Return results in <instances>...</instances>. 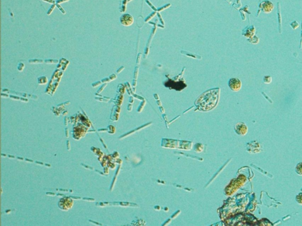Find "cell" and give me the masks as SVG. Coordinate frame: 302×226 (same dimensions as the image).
I'll return each mask as SVG.
<instances>
[{
    "mask_svg": "<svg viewBox=\"0 0 302 226\" xmlns=\"http://www.w3.org/2000/svg\"><path fill=\"white\" fill-rule=\"evenodd\" d=\"M302 163H300L297 165V167H296V172L299 174V175H302Z\"/></svg>",
    "mask_w": 302,
    "mask_h": 226,
    "instance_id": "14",
    "label": "cell"
},
{
    "mask_svg": "<svg viewBox=\"0 0 302 226\" xmlns=\"http://www.w3.org/2000/svg\"><path fill=\"white\" fill-rule=\"evenodd\" d=\"M248 41H249L250 43L253 44H257L259 42V38H258L256 35H254L250 38L248 39Z\"/></svg>",
    "mask_w": 302,
    "mask_h": 226,
    "instance_id": "8",
    "label": "cell"
},
{
    "mask_svg": "<svg viewBox=\"0 0 302 226\" xmlns=\"http://www.w3.org/2000/svg\"><path fill=\"white\" fill-rule=\"evenodd\" d=\"M129 102H131V103H132V102H134V98H133L132 97H131L130 98V100H129Z\"/></svg>",
    "mask_w": 302,
    "mask_h": 226,
    "instance_id": "30",
    "label": "cell"
},
{
    "mask_svg": "<svg viewBox=\"0 0 302 226\" xmlns=\"http://www.w3.org/2000/svg\"><path fill=\"white\" fill-rule=\"evenodd\" d=\"M260 9L266 14H269L272 11L274 8V5L269 1H264L261 2L260 5Z\"/></svg>",
    "mask_w": 302,
    "mask_h": 226,
    "instance_id": "5",
    "label": "cell"
},
{
    "mask_svg": "<svg viewBox=\"0 0 302 226\" xmlns=\"http://www.w3.org/2000/svg\"><path fill=\"white\" fill-rule=\"evenodd\" d=\"M228 86L230 89L233 91H238L240 90L242 86L241 81L237 78L230 79L228 81Z\"/></svg>",
    "mask_w": 302,
    "mask_h": 226,
    "instance_id": "2",
    "label": "cell"
},
{
    "mask_svg": "<svg viewBox=\"0 0 302 226\" xmlns=\"http://www.w3.org/2000/svg\"><path fill=\"white\" fill-rule=\"evenodd\" d=\"M62 200L64 202H63L62 201H60L58 202V207L60 208L65 210H67L68 208H71V207L73 205V202L71 200H70L67 203H66V199H62Z\"/></svg>",
    "mask_w": 302,
    "mask_h": 226,
    "instance_id": "7",
    "label": "cell"
},
{
    "mask_svg": "<svg viewBox=\"0 0 302 226\" xmlns=\"http://www.w3.org/2000/svg\"><path fill=\"white\" fill-rule=\"evenodd\" d=\"M256 28L254 25H248L246 27L242 32L243 35H244L247 38H250L253 37L255 34Z\"/></svg>",
    "mask_w": 302,
    "mask_h": 226,
    "instance_id": "6",
    "label": "cell"
},
{
    "mask_svg": "<svg viewBox=\"0 0 302 226\" xmlns=\"http://www.w3.org/2000/svg\"><path fill=\"white\" fill-rule=\"evenodd\" d=\"M204 148V146L201 144H196L194 146V150L196 152L200 153Z\"/></svg>",
    "mask_w": 302,
    "mask_h": 226,
    "instance_id": "10",
    "label": "cell"
},
{
    "mask_svg": "<svg viewBox=\"0 0 302 226\" xmlns=\"http://www.w3.org/2000/svg\"><path fill=\"white\" fill-rule=\"evenodd\" d=\"M220 93V89H211L204 92L196 100V107L199 110L202 111H208L213 110L219 102Z\"/></svg>",
    "mask_w": 302,
    "mask_h": 226,
    "instance_id": "1",
    "label": "cell"
},
{
    "mask_svg": "<svg viewBox=\"0 0 302 226\" xmlns=\"http://www.w3.org/2000/svg\"><path fill=\"white\" fill-rule=\"evenodd\" d=\"M141 55H142V54H141V53H139V54H138V55L137 60H136V64H137V65L139 64V63H140L141 58Z\"/></svg>",
    "mask_w": 302,
    "mask_h": 226,
    "instance_id": "20",
    "label": "cell"
},
{
    "mask_svg": "<svg viewBox=\"0 0 302 226\" xmlns=\"http://www.w3.org/2000/svg\"><path fill=\"white\" fill-rule=\"evenodd\" d=\"M160 110H161V112H162V113H164V111H164V108H163L162 107H160Z\"/></svg>",
    "mask_w": 302,
    "mask_h": 226,
    "instance_id": "32",
    "label": "cell"
},
{
    "mask_svg": "<svg viewBox=\"0 0 302 226\" xmlns=\"http://www.w3.org/2000/svg\"><path fill=\"white\" fill-rule=\"evenodd\" d=\"M107 84H108L107 83H105L104 84H103V85L101 86V88L99 89V90L98 91V94H99V93H101V92L103 90V89H105V87H106Z\"/></svg>",
    "mask_w": 302,
    "mask_h": 226,
    "instance_id": "19",
    "label": "cell"
},
{
    "mask_svg": "<svg viewBox=\"0 0 302 226\" xmlns=\"http://www.w3.org/2000/svg\"><path fill=\"white\" fill-rule=\"evenodd\" d=\"M138 69H139V67L137 66L135 68H134V79H137L138 78Z\"/></svg>",
    "mask_w": 302,
    "mask_h": 226,
    "instance_id": "17",
    "label": "cell"
},
{
    "mask_svg": "<svg viewBox=\"0 0 302 226\" xmlns=\"http://www.w3.org/2000/svg\"><path fill=\"white\" fill-rule=\"evenodd\" d=\"M120 21L123 25L128 27L132 25L134 19L131 15L129 14H124L120 17Z\"/></svg>",
    "mask_w": 302,
    "mask_h": 226,
    "instance_id": "4",
    "label": "cell"
},
{
    "mask_svg": "<svg viewBox=\"0 0 302 226\" xmlns=\"http://www.w3.org/2000/svg\"><path fill=\"white\" fill-rule=\"evenodd\" d=\"M136 84H137V81H136V79H134L133 81V82H132V86L134 87H136Z\"/></svg>",
    "mask_w": 302,
    "mask_h": 226,
    "instance_id": "28",
    "label": "cell"
},
{
    "mask_svg": "<svg viewBox=\"0 0 302 226\" xmlns=\"http://www.w3.org/2000/svg\"><path fill=\"white\" fill-rule=\"evenodd\" d=\"M124 69V67L123 66H122L121 67L119 68L118 70H117V73H120L122 71V70H123Z\"/></svg>",
    "mask_w": 302,
    "mask_h": 226,
    "instance_id": "25",
    "label": "cell"
},
{
    "mask_svg": "<svg viewBox=\"0 0 302 226\" xmlns=\"http://www.w3.org/2000/svg\"><path fill=\"white\" fill-rule=\"evenodd\" d=\"M157 103H158V105H159V106H160V105H161V104H161V101H159V100H158V101L157 102Z\"/></svg>",
    "mask_w": 302,
    "mask_h": 226,
    "instance_id": "31",
    "label": "cell"
},
{
    "mask_svg": "<svg viewBox=\"0 0 302 226\" xmlns=\"http://www.w3.org/2000/svg\"><path fill=\"white\" fill-rule=\"evenodd\" d=\"M234 129L235 133L240 136H245L248 132V127L244 123H238L235 125Z\"/></svg>",
    "mask_w": 302,
    "mask_h": 226,
    "instance_id": "3",
    "label": "cell"
},
{
    "mask_svg": "<svg viewBox=\"0 0 302 226\" xmlns=\"http://www.w3.org/2000/svg\"><path fill=\"white\" fill-rule=\"evenodd\" d=\"M132 108V104H129L128 107V111H131Z\"/></svg>",
    "mask_w": 302,
    "mask_h": 226,
    "instance_id": "27",
    "label": "cell"
},
{
    "mask_svg": "<svg viewBox=\"0 0 302 226\" xmlns=\"http://www.w3.org/2000/svg\"><path fill=\"white\" fill-rule=\"evenodd\" d=\"M154 97H155V98L156 100H159V96L157 95V94H154Z\"/></svg>",
    "mask_w": 302,
    "mask_h": 226,
    "instance_id": "29",
    "label": "cell"
},
{
    "mask_svg": "<svg viewBox=\"0 0 302 226\" xmlns=\"http://www.w3.org/2000/svg\"><path fill=\"white\" fill-rule=\"evenodd\" d=\"M109 78V79H111V81H113V80L117 79V76H116V74H112L111 76H110V77Z\"/></svg>",
    "mask_w": 302,
    "mask_h": 226,
    "instance_id": "21",
    "label": "cell"
},
{
    "mask_svg": "<svg viewBox=\"0 0 302 226\" xmlns=\"http://www.w3.org/2000/svg\"><path fill=\"white\" fill-rule=\"evenodd\" d=\"M121 3L122 4V5H121V6L120 12H124L126 11V4H127L128 1L127 0H121Z\"/></svg>",
    "mask_w": 302,
    "mask_h": 226,
    "instance_id": "9",
    "label": "cell"
},
{
    "mask_svg": "<svg viewBox=\"0 0 302 226\" xmlns=\"http://www.w3.org/2000/svg\"><path fill=\"white\" fill-rule=\"evenodd\" d=\"M146 2L149 4V6H150L152 8H153L155 11H156V10H156V8H155V7H154V6H153V5H152L150 2H148V1H146Z\"/></svg>",
    "mask_w": 302,
    "mask_h": 226,
    "instance_id": "26",
    "label": "cell"
},
{
    "mask_svg": "<svg viewBox=\"0 0 302 226\" xmlns=\"http://www.w3.org/2000/svg\"><path fill=\"white\" fill-rule=\"evenodd\" d=\"M145 100H144V101H143V102H142L141 103V104H140V105L139 106L138 109V110H137V111H138V112H141V111L142 110L143 107H144V105H145Z\"/></svg>",
    "mask_w": 302,
    "mask_h": 226,
    "instance_id": "15",
    "label": "cell"
},
{
    "mask_svg": "<svg viewBox=\"0 0 302 226\" xmlns=\"http://www.w3.org/2000/svg\"><path fill=\"white\" fill-rule=\"evenodd\" d=\"M117 91H118V92L121 93V94H123L124 93V92H125V87H124V86H123L122 84H119Z\"/></svg>",
    "mask_w": 302,
    "mask_h": 226,
    "instance_id": "11",
    "label": "cell"
},
{
    "mask_svg": "<svg viewBox=\"0 0 302 226\" xmlns=\"http://www.w3.org/2000/svg\"><path fill=\"white\" fill-rule=\"evenodd\" d=\"M155 14H156V12H152V13H151V14L149 16H148V17L146 18L145 20V23H148L149 20H151V19H152V18H153V17L155 15Z\"/></svg>",
    "mask_w": 302,
    "mask_h": 226,
    "instance_id": "13",
    "label": "cell"
},
{
    "mask_svg": "<svg viewBox=\"0 0 302 226\" xmlns=\"http://www.w3.org/2000/svg\"><path fill=\"white\" fill-rule=\"evenodd\" d=\"M169 6H171V4H167V5L164 6V7H161V8H159V9H158L157 10H158V11H162V10H164V9H165V8H167V7H169Z\"/></svg>",
    "mask_w": 302,
    "mask_h": 226,
    "instance_id": "23",
    "label": "cell"
},
{
    "mask_svg": "<svg viewBox=\"0 0 302 226\" xmlns=\"http://www.w3.org/2000/svg\"><path fill=\"white\" fill-rule=\"evenodd\" d=\"M291 27L293 28V29H296L299 26V23H297L296 21H294V22L291 24Z\"/></svg>",
    "mask_w": 302,
    "mask_h": 226,
    "instance_id": "16",
    "label": "cell"
},
{
    "mask_svg": "<svg viewBox=\"0 0 302 226\" xmlns=\"http://www.w3.org/2000/svg\"><path fill=\"white\" fill-rule=\"evenodd\" d=\"M110 81H111V79H109V78H105V79H101V82H104V83H107V82H109Z\"/></svg>",
    "mask_w": 302,
    "mask_h": 226,
    "instance_id": "22",
    "label": "cell"
},
{
    "mask_svg": "<svg viewBox=\"0 0 302 226\" xmlns=\"http://www.w3.org/2000/svg\"><path fill=\"white\" fill-rule=\"evenodd\" d=\"M101 81H96V82H93V84H91V86L95 88V87H96L97 86H100V85H101Z\"/></svg>",
    "mask_w": 302,
    "mask_h": 226,
    "instance_id": "18",
    "label": "cell"
},
{
    "mask_svg": "<svg viewBox=\"0 0 302 226\" xmlns=\"http://www.w3.org/2000/svg\"><path fill=\"white\" fill-rule=\"evenodd\" d=\"M148 53H149V47H146L145 49V51H144V54H145V58H146L147 57V56L148 54Z\"/></svg>",
    "mask_w": 302,
    "mask_h": 226,
    "instance_id": "24",
    "label": "cell"
},
{
    "mask_svg": "<svg viewBox=\"0 0 302 226\" xmlns=\"http://www.w3.org/2000/svg\"><path fill=\"white\" fill-rule=\"evenodd\" d=\"M271 81H272V78L271 76H264V79H263V81L264 83L266 84H270L271 82Z\"/></svg>",
    "mask_w": 302,
    "mask_h": 226,
    "instance_id": "12",
    "label": "cell"
}]
</instances>
